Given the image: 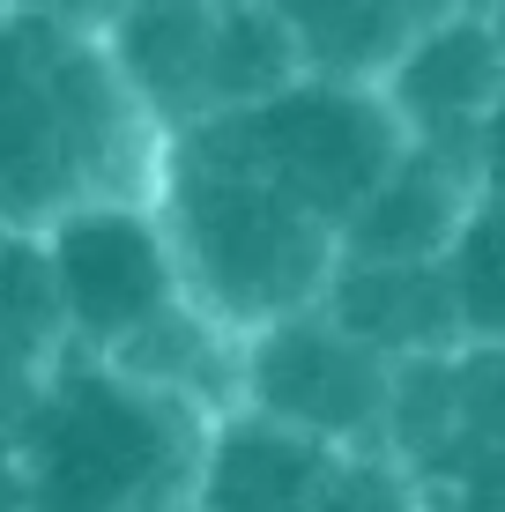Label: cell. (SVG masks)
<instances>
[{
    "instance_id": "7c38bea8",
    "label": "cell",
    "mask_w": 505,
    "mask_h": 512,
    "mask_svg": "<svg viewBox=\"0 0 505 512\" xmlns=\"http://www.w3.org/2000/svg\"><path fill=\"white\" fill-rule=\"evenodd\" d=\"M290 30H298L312 75H350L379 82L416 30L454 15V0H268Z\"/></svg>"
},
{
    "instance_id": "5b68a950",
    "label": "cell",
    "mask_w": 505,
    "mask_h": 512,
    "mask_svg": "<svg viewBox=\"0 0 505 512\" xmlns=\"http://www.w3.org/2000/svg\"><path fill=\"white\" fill-rule=\"evenodd\" d=\"M216 127L305 208H320L335 231H350V216L409 149L387 90L350 75H298L290 90L260 97L246 112H216Z\"/></svg>"
},
{
    "instance_id": "e0dca14e",
    "label": "cell",
    "mask_w": 505,
    "mask_h": 512,
    "mask_svg": "<svg viewBox=\"0 0 505 512\" xmlns=\"http://www.w3.org/2000/svg\"><path fill=\"white\" fill-rule=\"evenodd\" d=\"M454 8H476V15H498L505 0H454Z\"/></svg>"
},
{
    "instance_id": "52a82bcc",
    "label": "cell",
    "mask_w": 505,
    "mask_h": 512,
    "mask_svg": "<svg viewBox=\"0 0 505 512\" xmlns=\"http://www.w3.org/2000/svg\"><path fill=\"white\" fill-rule=\"evenodd\" d=\"M394 119H402L409 141L424 149H446L461 164L483 171V141H491V119L505 104V38L491 15L454 8L431 30H416L402 45V60L379 75Z\"/></svg>"
},
{
    "instance_id": "d6986e66",
    "label": "cell",
    "mask_w": 505,
    "mask_h": 512,
    "mask_svg": "<svg viewBox=\"0 0 505 512\" xmlns=\"http://www.w3.org/2000/svg\"><path fill=\"white\" fill-rule=\"evenodd\" d=\"M8 8H15V0H0V15H8Z\"/></svg>"
},
{
    "instance_id": "4fadbf2b",
    "label": "cell",
    "mask_w": 505,
    "mask_h": 512,
    "mask_svg": "<svg viewBox=\"0 0 505 512\" xmlns=\"http://www.w3.org/2000/svg\"><path fill=\"white\" fill-rule=\"evenodd\" d=\"M446 282H454V312L468 342L505 349V186L483 179L461 238L446 245Z\"/></svg>"
},
{
    "instance_id": "9c48e42d",
    "label": "cell",
    "mask_w": 505,
    "mask_h": 512,
    "mask_svg": "<svg viewBox=\"0 0 505 512\" xmlns=\"http://www.w3.org/2000/svg\"><path fill=\"white\" fill-rule=\"evenodd\" d=\"M335 461H342V446H327V438H305L290 423L231 409L208 431L201 483L186 512H305Z\"/></svg>"
},
{
    "instance_id": "ac0fdd59",
    "label": "cell",
    "mask_w": 505,
    "mask_h": 512,
    "mask_svg": "<svg viewBox=\"0 0 505 512\" xmlns=\"http://www.w3.org/2000/svg\"><path fill=\"white\" fill-rule=\"evenodd\" d=\"M491 23H498V38H505V8H498V15H491Z\"/></svg>"
},
{
    "instance_id": "3957f363",
    "label": "cell",
    "mask_w": 505,
    "mask_h": 512,
    "mask_svg": "<svg viewBox=\"0 0 505 512\" xmlns=\"http://www.w3.org/2000/svg\"><path fill=\"white\" fill-rule=\"evenodd\" d=\"M156 208L179 245L186 297L231 334H260L320 305L342 268V231L283 179H268L246 149H231L216 119H194L164 141Z\"/></svg>"
},
{
    "instance_id": "7a4b0ae2",
    "label": "cell",
    "mask_w": 505,
    "mask_h": 512,
    "mask_svg": "<svg viewBox=\"0 0 505 512\" xmlns=\"http://www.w3.org/2000/svg\"><path fill=\"white\" fill-rule=\"evenodd\" d=\"M208 431L186 394L60 349L0 416V512H186Z\"/></svg>"
},
{
    "instance_id": "8fae6325",
    "label": "cell",
    "mask_w": 505,
    "mask_h": 512,
    "mask_svg": "<svg viewBox=\"0 0 505 512\" xmlns=\"http://www.w3.org/2000/svg\"><path fill=\"white\" fill-rule=\"evenodd\" d=\"M320 305L394 364H416V357H439V349L468 342L446 260H350L342 253V268H335Z\"/></svg>"
},
{
    "instance_id": "30bf717a",
    "label": "cell",
    "mask_w": 505,
    "mask_h": 512,
    "mask_svg": "<svg viewBox=\"0 0 505 512\" xmlns=\"http://www.w3.org/2000/svg\"><path fill=\"white\" fill-rule=\"evenodd\" d=\"M476 193H483L476 164L409 141L402 164H394L387 179L372 186V201L350 216L342 253H350V260H446V245L461 238Z\"/></svg>"
},
{
    "instance_id": "6da1fadb",
    "label": "cell",
    "mask_w": 505,
    "mask_h": 512,
    "mask_svg": "<svg viewBox=\"0 0 505 512\" xmlns=\"http://www.w3.org/2000/svg\"><path fill=\"white\" fill-rule=\"evenodd\" d=\"M164 127L112 45L45 8L0 15V231L45 238L67 208L156 193Z\"/></svg>"
},
{
    "instance_id": "8992f818",
    "label": "cell",
    "mask_w": 505,
    "mask_h": 512,
    "mask_svg": "<svg viewBox=\"0 0 505 512\" xmlns=\"http://www.w3.org/2000/svg\"><path fill=\"white\" fill-rule=\"evenodd\" d=\"M394 386H402V364L379 357L327 305H305L290 320L246 334V357H238V409L290 423L305 438H327L342 453L387 446Z\"/></svg>"
},
{
    "instance_id": "5bb4252c",
    "label": "cell",
    "mask_w": 505,
    "mask_h": 512,
    "mask_svg": "<svg viewBox=\"0 0 505 512\" xmlns=\"http://www.w3.org/2000/svg\"><path fill=\"white\" fill-rule=\"evenodd\" d=\"M305 512H424V490H416V475L387 446H364V453H342L327 468L320 498Z\"/></svg>"
},
{
    "instance_id": "277c9868",
    "label": "cell",
    "mask_w": 505,
    "mask_h": 512,
    "mask_svg": "<svg viewBox=\"0 0 505 512\" xmlns=\"http://www.w3.org/2000/svg\"><path fill=\"white\" fill-rule=\"evenodd\" d=\"M38 253H45V282H52V305H60L67 349L134 364L179 312H194L156 193L67 208L38 238Z\"/></svg>"
},
{
    "instance_id": "9a60e30c",
    "label": "cell",
    "mask_w": 505,
    "mask_h": 512,
    "mask_svg": "<svg viewBox=\"0 0 505 512\" xmlns=\"http://www.w3.org/2000/svg\"><path fill=\"white\" fill-rule=\"evenodd\" d=\"M23 8H45V15H60V23L97 30V38H104V23L119 15V0H23Z\"/></svg>"
},
{
    "instance_id": "ba28073f",
    "label": "cell",
    "mask_w": 505,
    "mask_h": 512,
    "mask_svg": "<svg viewBox=\"0 0 505 512\" xmlns=\"http://www.w3.org/2000/svg\"><path fill=\"white\" fill-rule=\"evenodd\" d=\"M104 45L164 134L216 112L223 0H119V15L104 23Z\"/></svg>"
},
{
    "instance_id": "2e32d148",
    "label": "cell",
    "mask_w": 505,
    "mask_h": 512,
    "mask_svg": "<svg viewBox=\"0 0 505 512\" xmlns=\"http://www.w3.org/2000/svg\"><path fill=\"white\" fill-rule=\"evenodd\" d=\"M483 179L505 186V104H498V119H491V141H483Z\"/></svg>"
}]
</instances>
